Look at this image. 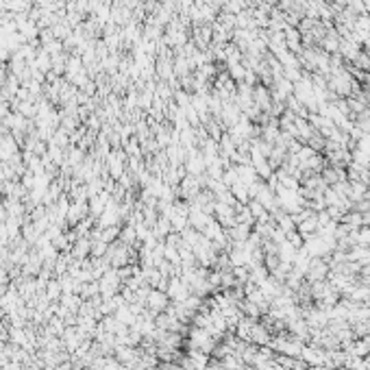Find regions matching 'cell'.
<instances>
[{
    "label": "cell",
    "mask_w": 370,
    "mask_h": 370,
    "mask_svg": "<svg viewBox=\"0 0 370 370\" xmlns=\"http://www.w3.org/2000/svg\"><path fill=\"white\" fill-rule=\"evenodd\" d=\"M181 185H183V187H181V192H183L185 198H194V196L200 192V187H202L200 185V179L194 177V174H190L187 179H183V183H181Z\"/></svg>",
    "instance_id": "8992f818"
},
{
    "label": "cell",
    "mask_w": 370,
    "mask_h": 370,
    "mask_svg": "<svg viewBox=\"0 0 370 370\" xmlns=\"http://www.w3.org/2000/svg\"><path fill=\"white\" fill-rule=\"evenodd\" d=\"M61 281H46V296L48 301H57L61 296Z\"/></svg>",
    "instance_id": "ba28073f"
},
{
    "label": "cell",
    "mask_w": 370,
    "mask_h": 370,
    "mask_svg": "<svg viewBox=\"0 0 370 370\" xmlns=\"http://www.w3.org/2000/svg\"><path fill=\"white\" fill-rule=\"evenodd\" d=\"M329 274V264H324V259H309L307 266V277L309 281H324V277Z\"/></svg>",
    "instance_id": "3957f363"
},
{
    "label": "cell",
    "mask_w": 370,
    "mask_h": 370,
    "mask_svg": "<svg viewBox=\"0 0 370 370\" xmlns=\"http://www.w3.org/2000/svg\"><path fill=\"white\" fill-rule=\"evenodd\" d=\"M168 294L163 292V290H155V287H150V292H148V296H146V307H148V311L150 314H163L166 309H168Z\"/></svg>",
    "instance_id": "6da1fadb"
},
{
    "label": "cell",
    "mask_w": 370,
    "mask_h": 370,
    "mask_svg": "<svg viewBox=\"0 0 370 370\" xmlns=\"http://www.w3.org/2000/svg\"><path fill=\"white\" fill-rule=\"evenodd\" d=\"M364 281H366V285H370V274H366V279H364Z\"/></svg>",
    "instance_id": "9c48e42d"
},
{
    "label": "cell",
    "mask_w": 370,
    "mask_h": 370,
    "mask_svg": "<svg viewBox=\"0 0 370 370\" xmlns=\"http://www.w3.org/2000/svg\"><path fill=\"white\" fill-rule=\"evenodd\" d=\"M90 253H92V242L87 237H81L74 244V249H72V257H74V259H85Z\"/></svg>",
    "instance_id": "52a82bcc"
},
{
    "label": "cell",
    "mask_w": 370,
    "mask_h": 370,
    "mask_svg": "<svg viewBox=\"0 0 370 370\" xmlns=\"http://www.w3.org/2000/svg\"><path fill=\"white\" fill-rule=\"evenodd\" d=\"M115 359H118L120 364L135 366V364H137V359H140V353H137L133 346L120 344V346H115Z\"/></svg>",
    "instance_id": "277c9868"
},
{
    "label": "cell",
    "mask_w": 370,
    "mask_h": 370,
    "mask_svg": "<svg viewBox=\"0 0 370 370\" xmlns=\"http://www.w3.org/2000/svg\"><path fill=\"white\" fill-rule=\"evenodd\" d=\"M301 357H303V361L307 366H324L326 353L322 351V348H318L316 344H311V346H303Z\"/></svg>",
    "instance_id": "7a4b0ae2"
},
{
    "label": "cell",
    "mask_w": 370,
    "mask_h": 370,
    "mask_svg": "<svg viewBox=\"0 0 370 370\" xmlns=\"http://www.w3.org/2000/svg\"><path fill=\"white\" fill-rule=\"evenodd\" d=\"M209 222H212V216H209L207 212H202V209H196L194 207L192 212H190V227L192 229H196V231H200V233H202Z\"/></svg>",
    "instance_id": "5b68a950"
}]
</instances>
